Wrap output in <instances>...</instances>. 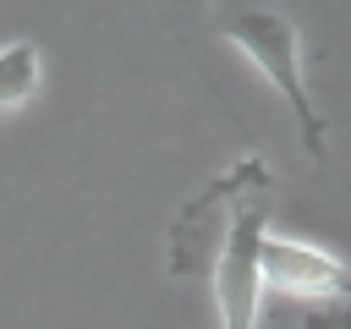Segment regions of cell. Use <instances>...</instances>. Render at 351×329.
<instances>
[{
    "label": "cell",
    "instance_id": "5b68a950",
    "mask_svg": "<svg viewBox=\"0 0 351 329\" xmlns=\"http://www.w3.org/2000/svg\"><path fill=\"white\" fill-rule=\"evenodd\" d=\"M302 329H351V307H318V318H307Z\"/></svg>",
    "mask_w": 351,
    "mask_h": 329
},
{
    "label": "cell",
    "instance_id": "7a4b0ae2",
    "mask_svg": "<svg viewBox=\"0 0 351 329\" xmlns=\"http://www.w3.org/2000/svg\"><path fill=\"white\" fill-rule=\"evenodd\" d=\"M208 16H214V33L230 38L258 66V77L291 104L302 154L324 159L329 132H324L318 99L307 88V49H302V22H296L291 0H208Z\"/></svg>",
    "mask_w": 351,
    "mask_h": 329
},
{
    "label": "cell",
    "instance_id": "3957f363",
    "mask_svg": "<svg viewBox=\"0 0 351 329\" xmlns=\"http://www.w3.org/2000/svg\"><path fill=\"white\" fill-rule=\"evenodd\" d=\"M263 285L285 291V296H318V302H335L346 296L351 302V269L307 241H285V236H269L263 241Z\"/></svg>",
    "mask_w": 351,
    "mask_h": 329
},
{
    "label": "cell",
    "instance_id": "6da1fadb",
    "mask_svg": "<svg viewBox=\"0 0 351 329\" xmlns=\"http://www.w3.org/2000/svg\"><path fill=\"white\" fill-rule=\"evenodd\" d=\"M269 214L274 170L263 154H241L230 170L197 186L165 230V269L176 280H208L219 329H258Z\"/></svg>",
    "mask_w": 351,
    "mask_h": 329
},
{
    "label": "cell",
    "instance_id": "277c9868",
    "mask_svg": "<svg viewBox=\"0 0 351 329\" xmlns=\"http://www.w3.org/2000/svg\"><path fill=\"white\" fill-rule=\"evenodd\" d=\"M38 77H44V55H38L33 38L0 44V115H11L16 104H27L38 93Z\"/></svg>",
    "mask_w": 351,
    "mask_h": 329
}]
</instances>
